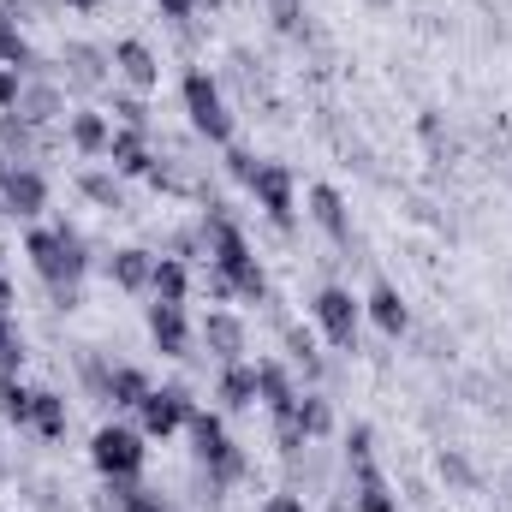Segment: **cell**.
Masks as SVG:
<instances>
[{
	"instance_id": "37",
	"label": "cell",
	"mask_w": 512,
	"mask_h": 512,
	"mask_svg": "<svg viewBox=\"0 0 512 512\" xmlns=\"http://www.w3.org/2000/svg\"><path fill=\"white\" fill-rule=\"evenodd\" d=\"M161 6V18H173V24H191L197 18V0H155Z\"/></svg>"
},
{
	"instance_id": "25",
	"label": "cell",
	"mask_w": 512,
	"mask_h": 512,
	"mask_svg": "<svg viewBox=\"0 0 512 512\" xmlns=\"http://www.w3.org/2000/svg\"><path fill=\"white\" fill-rule=\"evenodd\" d=\"M30 429H36L42 441H66V429H72V411H66V399H60L54 387H36V411H30Z\"/></svg>"
},
{
	"instance_id": "7",
	"label": "cell",
	"mask_w": 512,
	"mask_h": 512,
	"mask_svg": "<svg viewBox=\"0 0 512 512\" xmlns=\"http://www.w3.org/2000/svg\"><path fill=\"white\" fill-rule=\"evenodd\" d=\"M245 191H251L256 209H262L280 233H292V221H298V179H292V167H286V161H262Z\"/></svg>"
},
{
	"instance_id": "43",
	"label": "cell",
	"mask_w": 512,
	"mask_h": 512,
	"mask_svg": "<svg viewBox=\"0 0 512 512\" xmlns=\"http://www.w3.org/2000/svg\"><path fill=\"white\" fill-rule=\"evenodd\" d=\"M12 167H18V161H12V155H6V149H0V179H6V173H12Z\"/></svg>"
},
{
	"instance_id": "1",
	"label": "cell",
	"mask_w": 512,
	"mask_h": 512,
	"mask_svg": "<svg viewBox=\"0 0 512 512\" xmlns=\"http://www.w3.org/2000/svg\"><path fill=\"white\" fill-rule=\"evenodd\" d=\"M203 251H209V268L227 274L233 298H245V304H268V268L256 262L245 227H239L215 197H209V215H203Z\"/></svg>"
},
{
	"instance_id": "42",
	"label": "cell",
	"mask_w": 512,
	"mask_h": 512,
	"mask_svg": "<svg viewBox=\"0 0 512 512\" xmlns=\"http://www.w3.org/2000/svg\"><path fill=\"white\" fill-rule=\"evenodd\" d=\"M66 6H72V12H96L102 0H66Z\"/></svg>"
},
{
	"instance_id": "11",
	"label": "cell",
	"mask_w": 512,
	"mask_h": 512,
	"mask_svg": "<svg viewBox=\"0 0 512 512\" xmlns=\"http://www.w3.org/2000/svg\"><path fill=\"white\" fill-rule=\"evenodd\" d=\"M114 78H120L126 90H137V96H149V90L161 84V54H155L143 36H120V42H114Z\"/></svg>"
},
{
	"instance_id": "22",
	"label": "cell",
	"mask_w": 512,
	"mask_h": 512,
	"mask_svg": "<svg viewBox=\"0 0 512 512\" xmlns=\"http://www.w3.org/2000/svg\"><path fill=\"white\" fill-rule=\"evenodd\" d=\"M149 274H155V256L143 251V245H126V251L108 256V280L120 292H149Z\"/></svg>"
},
{
	"instance_id": "21",
	"label": "cell",
	"mask_w": 512,
	"mask_h": 512,
	"mask_svg": "<svg viewBox=\"0 0 512 512\" xmlns=\"http://www.w3.org/2000/svg\"><path fill=\"white\" fill-rule=\"evenodd\" d=\"M78 197L96 203V209H108V215H120V209H126V179H120L114 167H84V173H78Z\"/></svg>"
},
{
	"instance_id": "32",
	"label": "cell",
	"mask_w": 512,
	"mask_h": 512,
	"mask_svg": "<svg viewBox=\"0 0 512 512\" xmlns=\"http://www.w3.org/2000/svg\"><path fill=\"white\" fill-rule=\"evenodd\" d=\"M435 471H441V483H447V489H459V495H471V489H477V471H471V459H465L459 447H441Z\"/></svg>"
},
{
	"instance_id": "46",
	"label": "cell",
	"mask_w": 512,
	"mask_h": 512,
	"mask_svg": "<svg viewBox=\"0 0 512 512\" xmlns=\"http://www.w3.org/2000/svg\"><path fill=\"white\" fill-rule=\"evenodd\" d=\"M0 215H6V203H0Z\"/></svg>"
},
{
	"instance_id": "14",
	"label": "cell",
	"mask_w": 512,
	"mask_h": 512,
	"mask_svg": "<svg viewBox=\"0 0 512 512\" xmlns=\"http://www.w3.org/2000/svg\"><path fill=\"white\" fill-rule=\"evenodd\" d=\"M149 340H155V352L161 358H191V316H185V304H149Z\"/></svg>"
},
{
	"instance_id": "17",
	"label": "cell",
	"mask_w": 512,
	"mask_h": 512,
	"mask_svg": "<svg viewBox=\"0 0 512 512\" xmlns=\"http://www.w3.org/2000/svg\"><path fill=\"white\" fill-rule=\"evenodd\" d=\"M310 221H316L340 251L352 245V209H346V197H340L334 185H310Z\"/></svg>"
},
{
	"instance_id": "35",
	"label": "cell",
	"mask_w": 512,
	"mask_h": 512,
	"mask_svg": "<svg viewBox=\"0 0 512 512\" xmlns=\"http://www.w3.org/2000/svg\"><path fill=\"white\" fill-rule=\"evenodd\" d=\"M18 96H24V72L18 66H0V114H12Z\"/></svg>"
},
{
	"instance_id": "15",
	"label": "cell",
	"mask_w": 512,
	"mask_h": 512,
	"mask_svg": "<svg viewBox=\"0 0 512 512\" xmlns=\"http://www.w3.org/2000/svg\"><path fill=\"white\" fill-rule=\"evenodd\" d=\"M66 143L90 161H108V143H114V120L108 108H72L66 114Z\"/></svg>"
},
{
	"instance_id": "33",
	"label": "cell",
	"mask_w": 512,
	"mask_h": 512,
	"mask_svg": "<svg viewBox=\"0 0 512 512\" xmlns=\"http://www.w3.org/2000/svg\"><path fill=\"white\" fill-rule=\"evenodd\" d=\"M268 18L280 36H304V0H268Z\"/></svg>"
},
{
	"instance_id": "6",
	"label": "cell",
	"mask_w": 512,
	"mask_h": 512,
	"mask_svg": "<svg viewBox=\"0 0 512 512\" xmlns=\"http://www.w3.org/2000/svg\"><path fill=\"white\" fill-rule=\"evenodd\" d=\"M310 316H316V328L328 334V346H334V352H358V322H364V298H352L346 286H322V292L310 298Z\"/></svg>"
},
{
	"instance_id": "2",
	"label": "cell",
	"mask_w": 512,
	"mask_h": 512,
	"mask_svg": "<svg viewBox=\"0 0 512 512\" xmlns=\"http://www.w3.org/2000/svg\"><path fill=\"white\" fill-rule=\"evenodd\" d=\"M24 256H30V268L42 274L48 292L78 286V280L90 274V245H84V233L66 227V221H54V227H30V233H24Z\"/></svg>"
},
{
	"instance_id": "29",
	"label": "cell",
	"mask_w": 512,
	"mask_h": 512,
	"mask_svg": "<svg viewBox=\"0 0 512 512\" xmlns=\"http://www.w3.org/2000/svg\"><path fill=\"white\" fill-rule=\"evenodd\" d=\"M30 411H36V387H24L18 376H12V382H0V417H6V423L30 429Z\"/></svg>"
},
{
	"instance_id": "39",
	"label": "cell",
	"mask_w": 512,
	"mask_h": 512,
	"mask_svg": "<svg viewBox=\"0 0 512 512\" xmlns=\"http://www.w3.org/2000/svg\"><path fill=\"white\" fill-rule=\"evenodd\" d=\"M417 131H423V137H429V143H441V114H435V108H429V114H423V120H417Z\"/></svg>"
},
{
	"instance_id": "5",
	"label": "cell",
	"mask_w": 512,
	"mask_h": 512,
	"mask_svg": "<svg viewBox=\"0 0 512 512\" xmlns=\"http://www.w3.org/2000/svg\"><path fill=\"white\" fill-rule=\"evenodd\" d=\"M143 429H131V423H102L96 435H90V465H96V477L102 483H126V477H143Z\"/></svg>"
},
{
	"instance_id": "4",
	"label": "cell",
	"mask_w": 512,
	"mask_h": 512,
	"mask_svg": "<svg viewBox=\"0 0 512 512\" xmlns=\"http://www.w3.org/2000/svg\"><path fill=\"white\" fill-rule=\"evenodd\" d=\"M179 102H185L191 131H197L203 143H215V149H227V143H233V108H227L221 84L209 78V66H191V72L179 78Z\"/></svg>"
},
{
	"instance_id": "28",
	"label": "cell",
	"mask_w": 512,
	"mask_h": 512,
	"mask_svg": "<svg viewBox=\"0 0 512 512\" xmlns=\"http://www.w3.org/2000/svg\"><path fill=\"white\" fill-rule=\"evenodd\" d=\"M292 423L304 429V441H322V435L334 429V405H328V393H298V411H292Z\"/></svg>"
},
{
	"instance_id": "20",
	"label": "cell",
	"mask_w": 512,
	"mask_h": 512,
	"mask_svg": "<svg viewBox=\"0 0 512 512\" xmlns=\"http://www.w3.org/2000/svg\"><path fill=\"white\" fill-rule=\"evenodd\" d=\"M215 399H221V411H251L256 399V364H221V376H215Z\"/></svg>"
},
{
	"instance_id": "30",
	"label": "cell",
	"mask_w": 512,
	"mask_h": 512,
	"mask_svg": "<svg viewBox=\"0 0 512 512\" xmlns=\"http://www.w3.org/2000/svg\"><path fill=\"white\" fill-rule=\"evenodd\" d=\"M108 120L114 126H131V131H149V102L137 90H114L108 96Z\"/></svg>"
},
{
	"instance_id": "31",
	"label": "cell",
	"mask_w": 512,
	"mask_h": 512,
	"mask_svg": "<svg viewBox=\"0 0 512 512\" xmlns=\"http://www.w3.org/2000/svg\"><path fill=\"white\" fill-rule=\"evenodd\" d=\"M280 340H286V358L316 382V376H322V352H316V340H310L304 328H292V322H286V334H280Z\"/></svg>"
},
{
	"instance_id": "3",
	"label": "cell",
	"mask_w": 512,
	"mask_h": 512,
	"mask_svg": "<svg viewBox=\"0 0 512 512\" xmlns=\"http://www.w3.org/2000/svg\"><path fill=\"white\" fill-rule=\"evenodd\" d=\"M346 465H352V512H399V495L376 465V429L370 423L346 429Z\"/></svg>"
},
{
	"instance_id": "16",
	"label": "cell",
	"mask_w": 512,
	"mask_h": 512,
	"mask_svg": "<svg viewBox=\"0 0 512 512\" xmlns=\"http://www.w3.org/2000/svg\"><path fill=\"white\" fill-rule=\"evenodd\" d=\"M108 167L120 179H149L155 155H149V131H131V126H114V143H108Z\"/></svg>"
},
{
	"instance_id": "8",
	"label": "cell",
	"mask_w": 512,
	"mask_h": 512,
	"mask_svg": "<svg viewBox=\"0 0 512 512\" xmlns=\"http://www.w3.org/2000/svg\"><path fill=\"white\" fill-rule=\"evenodd\" d=\"M191 393L185 387H155L143 405H137V429L149 435V441H167V435H179L185 423H191Z\"/></svg>"
},
{
	"instance_id": "13",
	"label": "cell",
	"mask_w": 512,
	"mask_h": 512,
	"mask_svg": "<svg viewBox=\"0 0 512 512\" xmlns=\"http://www.w3.org/2000/svg\"><path fill=\"white\" fill-rule=\"evenodd\" d=\"M0 203H6V215H18V221H36V215L48 209V179H42V167L18 161V167L0 179Z\"/></svg>"
},
{
	"instance_id": "36",
	"label": "cell",
	"mask_w": 512,
	"mask_h": 512,
	"mask_svg": "<svg viewBox=\"0 0 512 512\" xmlns=\"http://www.w3.org/2000/svg\"><path fill=\"white\" fill-rule=\"evenodd\" d=\"M18 370H24V340H6L0 346V382H12Z\"/></svg>"
},
{
	"instance_id": "34",
	"label": "cell",
	"mask_w": 512,
	"mask_h": 512,
	"mask_svg": "<svg viewBox=\"0 0 512 512\" xmlns=\"http://www.w3.org/2000/svg\"><path fill=\"white\" fill-rule=\"evenodd\" d=\"M256 167H262V161H256L251 149H239V143H227V179H239V185H251V179H256Z\"/></svg>"
},
{
	"instance_id": "19",
	"label": "cell",
	"mask_w": 512,
	"mask_h": 512,
	"mask_svg": "<svg viewBox=\"0 0 512 512\" xmlns=\"http://www.w3.org/2000/svg\"><path fill=\"white\" fill-rule=\"evenodd\" d=\"M0 149H6L12 161H36V155H48V149H54V137H48V131H36L24 114H0Z\"/></svg>"
},
{
	"instance_id": "40",
	"label": "cell",
	"mask_w": 512,
	"mask_h": 512,
	"mask_svg": "<svg viewBox=\"0 0 512 512\" xmlns=\"http://www.w3.org/2000/svg\"><path fill=\"white\" fill-rule=\"evenodd\" d=\"M12 304H18V292H12V280L0 274V316H12Z\"/></svg>"
},
{
	"instance_id": "41",
	"label": "cell",
	"mask_w": 512,
	"mask_h": 512,
	"mask_svg": "<svg viewBox=\"0 0 512 512\" xmlns=\"http://www.w3.org/2000/svg\"><path fill=\"white\" fill-rule=\"evenodd\" d=\"M6 340H18V328H12V316H0V346H6Z\"/></svg>"
},
{
	"instance_id": "44",
	"label": "cell",
	"mask_w": 512,
	"mask_h": 512,
	"mask_svg": "<svg viewBox=\"0 0 512 512\" xmlns=\"http://www.w3.org/2000/svg\"><path fill=\"white\" fill-rule=\"evenodd\" d=\"M197 6H227V0H197Z\"/></svg>"
},
{
	"instance_id": "23",
	"label": "cell",
	"mask_w": 512,
	"mask_h": 512,
	"mask_svg": "<svg viewBox=\"0 0 512 512\" xmlns=\"http://www.w3.org/2000/svg\"><path fill=\"white\" fill-rule=\"evenodd\" d=\"M0 66H18V72H48V66L36 60V48H30V36H24V24H18V12H0Z\"/></svg>"
},
{
	"instance_id": "38",
	"label": "cell",
	"mask_w": 512,
	"mask_h": 512,
	"mask_svg": "<svg viewBox=\"0 0 512 512\" xmlns=\"http://www.w3.org/2000/svg\"><path fill=\"white\" fill-rule=\"evenodd\" d=\"M262 512H310V507H304V495H268Z\"/></svg>"
},
{
	"instance_id": "27",
	"label": "cell",
	"mask_w": 512,
	"mask_h": 512,
	"mask_svg": "<svg viewBox=\"0 0 512 512\" xmlns=\"http://www.w3.org/2000/svg\"><path fill=\"white\" fill-rule=\"evenodd\" d=\"M108 501H114V512H173L161 501V489H149V483H137V477L108 483Z\"/></svg>"
},
{
	"instance_id": "10",
	"label": "cell",
	"mask_w": 512,
	"mask_h": 512,
	"mask_svg": "<svg viewBox=\"0 0 512 512\" xmlns=\"http://www.w3.org/2000/svg\"><path fill=\"white\" fill-rule=\"evenodd\" d=\"M12 114H24L36 131H48L54 120H66L72 108H66V84L60 78H48V72H24V96H18V108Z\"/></svg>"
},
{
	"instance_id": "45",
	"label": "cell",
	"mask_w": 512,
	"mask_h": 512,
	"mask_svg": "<svg viewBox=\"0 0 512 512\" xmlns=\"http://www.w3.org/2000/svg\"><path fill=\"white\" fill-rule=\"evenodd\" d=\"M370 6H382V12H387V6H393V0H370Z\"/></svg>"
},
{
	"instance_id": "12",
	"label": "cell",
	"mask_w": 512,
	"mask_h": 512,
	"mask_svg": "<svg viewBox=\"0 0 512 512\" xmlns=\"http://www.w3.org/2000/svg\"><path fill=\"white\" fill-rule=\"evenodd\" d=\"M60 66H66V90H102L108 72H114V48H96V42H66L60 48Z\"/></svg>"
},
{
	"instance_id": "26",
	"label": "cell",
	"mask_w": 512,
	"mask_h": 512,
	"mask_svg": "<svg viewBox=\"0 0 512 512\" xmlns=\"http://www.w3.org/2000/svg\"><path fill=\"white\" fill-rule=\"evenodd\" d=\"M149 393H155V382H149L137 364H114V376H108V405H114V411H137Z\"/></svg>"
},
{
	"instance_id": "24",
	"label": "cell",
	"mask_w": 512,
	"mask_h": 512,
	"mask_svg": "<svg viewBox=\"0 0 512 512\" xmlns=\"http://www.w3.org/2000/svg\"><path fill=\"white\" fill-rule=\"evenodd\" d=\"M149 292H155L161 304H185V298H191V268H185V256H155Z\"/></svg>"
},
{
	"instance_id": "9",
	"label": "cell",
	"mask_w": 512,
	"mask_h": 512,
	"mask_svg": "<svg viewBox=\"0 0 512 512\" xmlns=\"http://www.w3.org/2000/svg\"><path fill=\"white\" fill-rule=\"evenodd\" d=\"M197 340L209 346L215 364H245V352H251V328H245L239 310H209V316L197 322Z\"/></svg>"
},
{
	"instance_id": "18",
	"label": "cell",
	"mask_w": 512,
	"mask_h": 512,
	"mask_svg": "<svg viewBox=\"0 0 512 512\" xmlns=\"http://www.w3.org/2000/svg\"><path fill=\"white\" fill-rule=\"evenodd\" d=\"M364 316H370V322L382 328L387 340H399V334L411 328V310H405V292H399L393 280H376V286H370V298H364Z\"/></svg>"
}]
</instances>
